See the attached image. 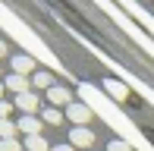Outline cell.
<instances>
[{"instance_id": "obj_6", "label": "cell", "mask_w": 154, "mask_h": 151, "mask_svg": "<svg viewBox=\"0 0 154 151\" xmlns=\"http://www.w3.org/2000/svg\"><path fill=\"white\" fill-rule=\"evenodd\" d=\"M3 85L10 88L13 94H25V91H32V88H29V85H32V82H29V76H19V72H10Z\"/></svg>"}, {"instance_id": "obj_17", "label": "cell", "mask_w": 154, "mask_h": 151, "mask_svg": "<svg viewBox=\"0 0 154 151\" xmlns=\"http://www.w3.org/2000/svg\"><path fill=\"white\" fill-rule=\"evenodd\" d=\"M51 151H75V148H72V145H54Z\"/></svg>"}, {"instance_id": "obj_5", "label": "cell", "mask_w": 154, "mask_h": 151, "mask_svg": "<svg viewBox=\"0 0 154 151\" xmlns=\"http://www.w3.org/2000/svg\"><path fill=\"white\" fill-rule=\"evenodd\" d=\"M41 123L44 120H38L35 113H22L16 126H19V132H25V135H41Z\"/></svg>"}, {"instance_id": "obj_7", "label": "cell", "mask_w": 154, "mask_h": 151, "mask_svg": "<svg viewBox=\"0 0 154 151\" xmlns=\"http://www.w3.org/2000/svg\"><path fill=\"white\" fill-rule=\"evenodd\" d=\"M13 72H19V76L35 72V57H29V54H16V57H13Z\"/></svg>"}, {"instance_id": "obj_1", "label": "cell", "mask_w": 154, "mask_h": 151, "mask_svg": "<svg viewBox=\"0 0 154 151\" xmlns=\"http://www.w3.org/2000/svg\"><path fill=\"white\" fill-rule=\"evenodd\" d=\"M66 120L72 123V126H88V123H91V107L82 104V101H72V104L66 107Z\"/></svg>"}, {"instance_id": "obj_15", "label": "cell", "mask_w": 154, "mask_h": 151, "mask_svg": "<svg viewBox=\"0 0 154 151\" xmlns=\"http://www.w3.org/2000/svg\"><path fill=\"white\" fill-rule=\"evenodd\" d=\"M107 151H132V145H129V142H110Z\"/></svg>"}, {"instance_id": "obj_3", "label": "cell", "mask_w": 154, "mask_h": 151, "mask_svg": "<svg viewBox=\"0 0 154 151\" xmlns=\"http://www.w3.org/2000/svg\"><path fill=\"white\" fill-rule=\"evenodd\" d=\"M47 101H51V107H69L72 104V94H69V88L54 85V88H47Z\"/></svg>"}, {"instance_id": "obj_14", "label": "cell", "mask_w": 154, "mask_h": 151, "mask_svg": "<svg viewBox=\"0 0 154 151\" xmlns=\"http://www.w3.org/2000/svg\"><path fill=\"white\" fill-rule=\"evenodd\" d=\"M10 110H13V101H0V120H10Z\"/></svg>"}, {"instance_id": "obj_4", "label": "cell", "mask_w": 154, "mask_h": 151, "mask_svg": "<svg viewBox=\"0 0 154 151\" xmlns=\"http://www.w3.org/2000/svg\"><path fill=\"white\" fill-rule=\"evenodd\" d=\"M13 104H16L22 113H35V110L41 107V98H38L35 91H25V94H16V101H13Z\"/></svg>"}, {"instance_id": "obj_8", "label": "cell", "mask_w": 154, "mask_h": 151, "mask_svg": "<svg viewBox=\"0 0 154 151\" xmlns=\"http://www.w3.org/2000/svg\"><path fill=\"white\" fill-rule=\"evenodd\" d=\"M104 88H107L110 98H116V101H126V98H129V88H126L123 82H116V79H104Z\"/></svg>"}, {"instance_id": "obj_9", "label": "cell", "mask_w": 154, "mask_h": 151, "mask_svg": "<svg viewBox=\"0 0 154 151\" xmlns=\"http://www.w3.org/2000/svg\"><path fill=\"white\" fill-rule=\"evenodd\" d=\"M41 120H44L47 126H60V123H63V113L57 110V107H51V104H47L44 110H41Z\"/></svg>"}, {"instance_id": "obj_10", "label": "cell", "mask_w": 154, "mask_h": 151, "mask_svg": "<svg viewBox=\"0 0 154 151\" xmlns=\"http://www.w3.org/2000/svg\"><path fill=\"white\" fill-rule=\"evenodd\" d=\"M32 85L47 91V88H54V76H51V72H35V76H32Z\"/></svg>"}, {"instance_id": "obj_2", "label": "cell", "mask_w": 154, "mask_h": 151, "mask_svg": "<svg viewBox=\"0 0 154 151\" xmlns=\"http://www.w3.org/2000/svg\"><path fill=\"white\" fill-rule=\"evenodd\" d=\"M69 145L72 148H91L94 145V132L88 126H72L69 129Z\"/></svg>"}, {"instance_id": "obj_11", "label": "cell", "mask_w": 154, "mask_h": 151, "mask_svg": "<svg viewBox=\"0 0 154 151\" xmlns=\"http://www.w3.org/2000/svg\"><path fill=\"white\" fill-rule=\"evenodd\" d=\"M25 151H51L41 135H25Z\"/></svg>"}, {"instance_id": "obj_13", "label": "cell", "mask_w": 154, "mask_h": 151, "mask_svg": "<svg viewBox=\"0 0 154 151\" xmlns=\"http://www.w3.org/2000/svg\"><path fill=\"white\" fill-rule=\"evenodd\" d=\"M0 151H25V145H19L16 139H0Z\"/></svg>"}, {"instance_id": "obj_12", "label": "cell", "mask_w": 154, "mask_h": 151, "mask_svg": "<svg viewBox=\"0 0 154 151\" xmlns=\"http://www.w3.org/2000/svg\"><path fill=\"white\" fill-rule=\"evenodd\" d=\"M16 132H19V126H16V123L0 120V139H16Z\"/></svg>"}, {"instance_id": "obj_18", "label": "cell", "mask_w": 154, "mask_h": 151, "mask_svg": "<svg viewBox=\"0 0 154 151\" xmlns=\"http://www.w3.org/2000/svg\"><path fill=\"white\" fill-rule=\"evenodd\" d=\"M3 91H6V85H3V82H0V101H3Z\"/></svg>"}, {"instance_id": "obj_16", "label": "cell", "mask_w": 154, "mask_h": 151, "mask_svg": "<svg viewBox=\"0 0 154 151\" xmlns=\"http://www.w3.org/2000/svg\"><path fill=\"white\" fill-rule=\"evenodd\" d=\"M6 51H10V44H6V41H3V38H0V60H3V57H6Z\"/></svg>"}]
</instances>
